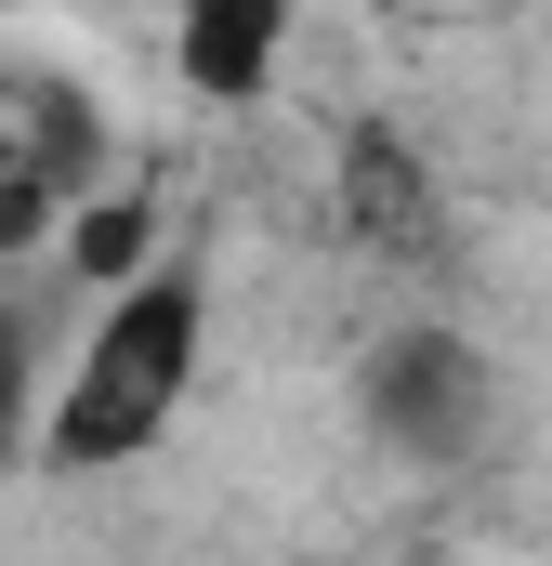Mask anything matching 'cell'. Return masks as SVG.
<instances>
[{
	"label": "cell",
	"instance_id": "cell-1",
	"mask_svg": "<svg viewBox=\"0 0 552 566\" xmlns=\"http://www.w3.org/2000/svg\"><path fill=\"white\" fill-rule=\"evenodd\" d=\"M198 356H211V264H198V251H158V264H132L119 290H93V329H79L66 369L40 382L26 448H40L53 474H119V461H145L158 434L184 422Z\"/></svg>",
	"mask_w": 552,
	"mask_h": 566
},
{
	"label": "cell",
	"instance_id": "cell-5",
	"mask_svg": "<svg viewBox=\"0 0 552 566\" xmlns=\"http://www.w3.org/2000/svg\"><path fill=\"white\" fill-rule=\"evenodd\" d=\"M158 251H171V211H158V185H145V171L79 185V198H66V224H53V264H66V290H119L132 264H158Z\"/></svg>",
	"mask_w": 552,
	"mask_h": 566
},
{
	"label": "cell",
	"instance_id": "cell-2",
	"mask_svg": "<svg viewBox=\"0 0 552 566\" xmlns=\"http://www.w3.org/2000/svg\"><path fill=\"white\" fill-rule=\"evenodd\" d=\"M355 422H369V448H395L421 474H460V461L500 434V369H487V343L447 329V316L382 329V343L355 356Z\"/></svg>",
	"mask_w": 552,
	"mask_h": 566
},
{
	"label": "cell",
	"instance_id": "cell-4",
	"mask_svg": "<svg viewBox=\"0 0 552 566\" xmlns=\"http://www.w3.org/2000/svg\"><path fill=\"white\" fill-rule=\"evenodd\" d=\"M289 27L302 0H171V80L198 106H264L289 66Z\"/></svg>",
	"mask_w": 552,
	"mask_h": 566
},
{
	"label": "cell",
	"instance_id": "cell-7",
	"mask_svg": "<svg viewBox=\"0 0 552 566\" xmlns=\"http://www.w3.org/2000/svg\"><path fill=\"white\" fill-rule=\"evenodd\" d=\"M369 13H447V0H369Z\"/></svg>",
	"mask_w": 552,
	"mask_h": 566
},
{
	"label": "cell",
	"instance_id": "cell-6",
	"mask_svg": "<svg viewBox=\"0 0 552 566\" xmlns=\"http://www.w3.org/2000/svg\"><path fill=\"white\" fill-rule=\"evenodd\" d=\"M40 382H53V316H40L26 290H0V461L40 422Z\"/></svg>",
	"mask_w": 552,
	"mask_h": 566
},
{
	"label": "cell",
	"instance_id": "cell-3",
	"mask_svg": "<svg viewBox=\"0 0 552 566\" xmlns=\"http://www.w3.org/2000/svg\"><path fill=\"white\" fill-rule=\"evenodd\" d=\"M329 224H342V251H369L395 277H447V185H434L421 133L355 119L329 145Z\"/></svg>",
	"mask_w": 552,
	"mask_h": 566
}]
</instances>
